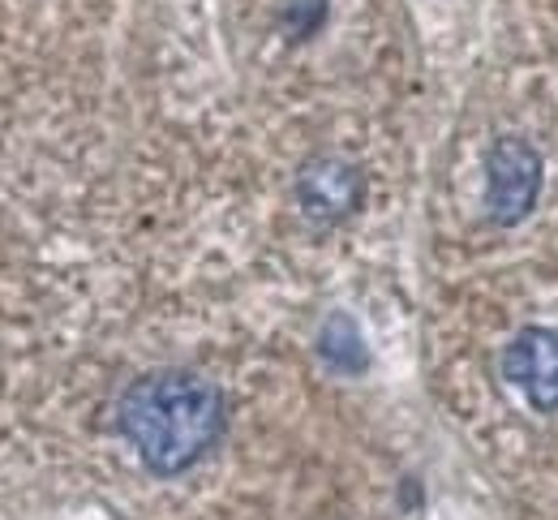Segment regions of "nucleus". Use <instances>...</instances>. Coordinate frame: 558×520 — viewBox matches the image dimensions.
<instances>
[{
    "instance_id": "nucleus-1",
    "label": "nucleus",
    "mask_w": 558,
    "mask_h": 520,
    "mask_svg": "<svg viewBox=\"0 0 558 520\" xmlns=\"http://www.w3.org/2000/svg\"><path fill=\"white\" fill-rule=\"evenodd\" d=\"M117 426L155 477H177L223 439L228 404L203 374L150 371L125 387Z\"/></svg>"
},
{
    "instance_id": "nucleus-2",
    "label": "nucleus",
    "mask_w": 558,
    "mask_h": 520,
    "mask_svg": "<svg viewBox=\"0 0 558 520\" xmlns=\"http://www.w3.org/2000/svg\"><path fill=\"white\" fill-rule=\"evenodd\" d=\"M542 155L524 138H498L486 150V216L498 228H515L542 198Z\"/></svg>"
},
{
    "instance_id": "nucleus-3",
    "label": "nucleus",
    "mask_w": 558,
    "mask_h": 520,
    "mask_svg": "<svg viewBox=\"0 0 558 520\" xmlns=\"http://www.w3.org/2000/svg\"><path fill=\"white\" fill-rule=\"evenodd\" d=\"M292 194L310 223H344L365 203V172L344 155H314L296 168Z\"/></svg>"
},
{
    "instance_id": "nucleus-4",
    "label": "nucleus",
    "mask_w": 558,
    "mask_h": 520,
    "mask_svg": "<svg viewBox=\"0 0 558 520\" xmlns=\"http://www.w3.org/2000/svg\"><path fill=\"white\" fill-rule=\"evenodd\" d=\"M502 378L537 413H558V327H524L502 349Z\"/></svg>"
},
{
    "instance_id": "nucleus-5",
    "label": "nucleus",
    "mask_w": 558,
    "mask_h": 520,
    "mask_svg": "<svg viewBox=\"0 0 558 520\" xmlns=\"http://www.w3.org/2000/svg\"><path fill=\"white\" fill-rule=\"evenodd\" d=\"M318 358H323V366L336 374H361L369 366V353H365V340H361V327L352 323L344 310H336L327 323H323V331H318Z\"/></svg>"
},
{
    "instance_id": "nucleus-6",
    "label": "nucleus",
    "mask_w": 558,
    "mask_h": 520,
    "mask_svg": "<svg viewBox=\"0 0 558 520\" xmlns=\"http://www.w3.org/2000/svg\"><path fill=\"white\" fill-rule=\"evenodd\" d=\"M327 13H331V0H279V31L283 39L305 44L327 26Z\"/></svg>"
}]
</instances>
